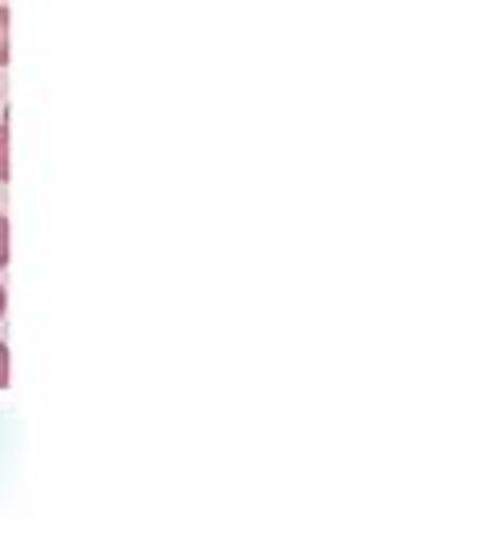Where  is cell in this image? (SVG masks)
I'll return each mask as SVG.
<instances>
[{"label":"cell","mask_w":493,"mask_h":556,"mask_svg":"<svg viewBox=\"0 0 493 556\" xmlns=\"http://www.w3.org/2000/svg\"><path fill=\"white\" fill-rule=\"evenodd\" d=\"M9 63V9L0 4V67Z\"/></svg>","instance_id":"6da1fadb"},{"label":"cell","mask_w":493,"mask_h":556,"mask_svg":"<svg viewBox=\"0 0 493 556\" xmlns=\"http://www.w3.org/2000/svg\"><path fill=\"white\" fill-rule=\"evenodd\" d=\"M0 180H9V130L0 126Z\"/></svg>","instance_id":"7a4b0ae2"},{"label":"cell","mask_w":493,"mask_h":556,"mask_svg":"<svg viewBox=\"0 0 493 556\" xmlns=\"http://www.w3.org/2000/svg\"><path fill=\"white\" fill-rule=\"evenodd\" d=\"M9 264V223H4V214H0V268Z\"/></svg>","instance_id":"3957f363"},{"label":"cell","mask_w":493,"mask_h":556,"mask_svg":"<svg viewBox=\"0 0 493 556\" xmlns=\"http://www.w3.org/2000/svg\"><path fill=\"white\" fill-rule=\"evenodd\" d=\"M9 386V348H4V339H0V390Z\"/></svg>","instance_id":"277c9868"},{"label":"cell","mask_w":493,"mask_h":556,"mask_svg":"<svg viewBox=\"0 0 493 556\" xmlns=\"http://www.w3.org/2000/svg\"><path fill=\"white\" fill-rule=\"evenodd\" d=\"M4 306H9V302H4V289H0V318H4Z\"/></svg>","instance_id":"5b68a950"}]
</instances>
